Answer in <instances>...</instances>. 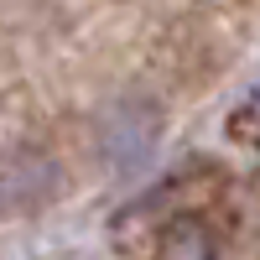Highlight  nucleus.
<instances>
[{
  "label": "nucleus",
  "mask_w": 260,
  "mask_h": 260,
  "mask_svg": "<svg viewBox=\"0 0 260 260\" xmlns=\"http://www.w3.org/2000/svg\"><path fill=\"white\" fill-rule=\"evenodd\" d=\"M52 182H57V167L37 151H21L0 167V208H37L52 192Z\"/></svg>",
  "instance_id": "obj_1"
},
{
  "label": "nucleus",
  "mask_w": 260,
  "mask_h": 260,
  "mask_svg": "<svg viewBox=\"0 0 260 260\" xmlns=\"http://www.w3.org/2000/svg\"><path fill=\"white\" fill-rule=\"evenodd\" d=\"M156 260H219V234L198 213H177L156 240Z\"/></svg>",
  "instance_id": "obj_2"
},
{
  "label": "nucleus",
  "mask_w": 260,
  "mask_h": 260,
  "mask_svg": "<svg viewBox=\"0 0 260 260\" xmlns=\"http://www.w3.org/2000/svg\"><path fill=\"white\" fill-rule=\"evenodd\" d=\"M229 136L240 141V146H260V83L245 94V104L229 115Z\"/></svg>",
  "instance_id": "obj_3"
}]
</instances>
